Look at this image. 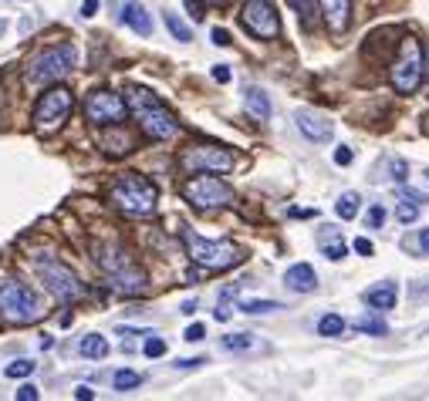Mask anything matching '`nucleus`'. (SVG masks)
I'll use <instances>...</instances> for the list:
<instances>
[{
	"instance_id": "1",
	"label": "nucleus",
	"mask_w": 429,
	"mask_h": 401,
	"mask_svg": "<svg viewBox=\"0 0 429 401\" xmlns=\"http://www.w3.org/2000/svg\"><path fill=\"white\" fill-rule=\"evenodd\" d=\"M125 105H129V112L136 115L139 129L146 138H153V142H169L176 138L179 132V122H176V115L159 101V95H153L149 88H139V85H129V92H125Z\"/></svg>"
},
{
	"instance_id": "2",
	"label": "nucleus",
	"mask_w": 429,
	"mask_h": 401,
	"mask_svg": "<svg viewBox=\"0 0 429 401\" xmlns=\"http://www.w3.org/2000/svg\"><path fill=\"white\" fill-rule=\"evenodd\" d=\"M108 203L118 212H125V216H149V212H156L159 189L156 182H149L146 175L125 172V175H118L115 182L108 186Z\"/></svg>"
},
{
	"instance_id": "3",
	"label": "nucleus",
	"mask_w": 429,
	"mask_h": 401,
	"mask_svg": "<svg viewBox=\"0 0 429 401\" xmlns=\"http://www.w3.org/2000/svg\"><path fill=\"white\" fill-rule=\"evenodd\" d=\"M95 263L101 273L108 277V284L122 290V293H142L146 290V273L139 270V263L115 243H98L95 247Z\"/></svg>"
},
{
	"instance_id": "4",
	"label": "nucleus",
	"mask_w": 429,
	"mask_h": 401,
	"mask_svg": "<svg viewBox=\"0 0 429 401\" xmlns=\"http://www.w3.org/2000/svg\"><path fill=\"white\" fill-rule=\"evenodd\" d=\"M183 243H186V253H190V260H193L196 267L210 270V273H223V270H230L240 263V247L230 243V240H203L196 229L183 226Z\"/></svg>"
},
{
	"instance_id": "5",
	"label": "nucleus",
	"mask_w": 429,
	"mask_h": 401,
	"mask_svg": "<svg viewBox=\"0 0 429 401\" xmlns=\"http://www.w3.org/2000/svg\"><path fill=\"white\" fill-rule=\"evenodd\" d=\"M31 267H34V273L41 277V284L48 286V290L58 297L61 304H75V300H81L85 284H81L78 273L68 267V263H61L58 256L38 253V256H31Z\"/></svg>"
},
{
	"instance_id": "6",
	"label": "nucleus",
	"mask_w": 429,
	"mask_h": 401,
	"mask_svg": "<svg viewBox=\"0 0 429 401\" xmlns=\"http://www.w3.org/2000/svg\"><path fill=\"white\" fill-rule=\"evenodd\" d=\"M0 317L7 324H34L41 317L38 293L14 277H0Z\"/></svg>"
},
{
	"instance_id": "7",
	"label": "nucleus",
	"mask_w": 429,
	"mask_h": 401,
	"mask_svg": "<svg viewBox=\"0 0 429 401\" xmlns=\"http://www.w3.org/2000/svg\"><path fill=\"white\" fill-rule=\"evenodd\" d=\"M179 192L196 210H223L234 203V189L223 179H216L213 172H193V179H186Z\"/></svg>"
},
{
	"instance_id": "8",
	"label": "nucleus",
	"mask_w": 429,
	"mask_h": 401,
	"mask_svg": "<svg viewBox=\"0 0 429 401\" xmlns=\"http://www.w3.org/2000/svg\"><path fill=\"white\" fill-rule=\"evenodd\" d=\"M75 48L71 44H55V48H44L27 61V81L31 85H55L61 78L75 68Z\"/></svg>"
},
{
	"instance_id": "9",
	"label": "nucleus",
	"mask_w": 429,
	"mask_h": 401,
	"mask_svg": "<svg viewBox=\"0 0 429 401\" xmlns=\"http://www.w3.org/2000/svg\"><path fill=\"white\" fill-rule=\"evenodd\" d=\"M423 68H426V48L416 38H406L392 64V88L399 95H412L423 81Z\"/></svg>"
},
{
	"instance_id": "10",
	"label": "nucleus",
	"mask_w": 429,
	"mask_h": 401,
	"mask_svg": "<svg viewBox=\"0 0 429 401\" xmlns=\"http://www.w3.org/2000/svg\"><path fill=\"white\" fill-rule=\"evenodd\" d=\"M71 108H75V95H71L68 88L55 85V88H48V92L38 98L31 122H34V129H38L41 135H51L71 118Z\"/></svg>"
},
{
	"instance_id": "11",
	"label": "nucleus",
	"mask_w": 429,
	"mask_h": 401,
	"mask_svg": "<svg viewBox=\"0 0 429 401\" xmlns=\"http://www.w3.org/2000/svg\"><path fill=\"white\" fill-rule=\"evenodd\" d=\"M240 24L247 34H254L260 41H277L281 38V17L274 0H247L240 10Z\"/></svg>"
},
{
	"instance_id": "12",
	"label": "nucleus",
	"mask_w": 429,
	"mask_h": 401,
	"mask_svg": "<svg viewBox=\"0 0 429 401\" xmlns=\"http://www.w3.org/2000/svg\"><path fill=\"white\" fill-rule=\"evenodd\" d=\"M234 162V152L223 149V145H190L179 155V169L183 172H230Z\"/></svg>"
},
{
	"instance_id": "13",
	"label": "nucleus",
	"mask_w": 429,
	"mask_h": 401,
	"mask_svg": "<svg viewBox=\"0 0 429 401\" xmlns=\"http://www.w3.org/2000/svg\"><path fill=\"white\" fill-rule=\"evenodd\" d=\"M129 112V105H125V98L115 95V92H108V88H98L92 95L85 98V118L92 122V125H115L122 122Z\"/></svg>"
},
{
	"instance_id": "14",
	"label": "nucleus",
	"mask_w": 429,
	"mask_h": 401,
	"mask_svg": "<svg viewBox=\"0 0 429 401\" xmlns=\"http://www.w3.org/2000/svg\"><path fill=\"white\" fill-rule=\"evenodd\" d=\"M294 122H297L301 135H304L308 142H314V145H325V142H332L335 122L328 118V115L314 112V108H297V112H294Z\"/></svg>"
},
{
	"instance_id": "15",
	"label": "nucleus",
	"mask_w": 429,
	"mask_h": 401,
	"mask_svg": "<svg viewBox=\"0 0 429 401\" xmlns=\"http://www.w3.org/2000/svg\"><path fill=\"white\" fill-rule=\"evenodd\" d=\"M284 286L291 293H314L318 290V273L311 263H291L284 270Z\"/></svg>"
},
{
	"instance_id": "16",
	"label": "nucleus",
	"mask_w": 429,
	"mask_h": 401,
	"mask_svg": "<svg viewBox=\"0 0 429 401\" xmlns=\"http://www.w3.org/2000/svg\"><path fill=\"white\" fill-rule=\"evenodd\" d=\"M321 7V14H325V20H328V31L332 34H345L351 24V0H318Z\"/></svg>"
},
{
	"instance_id": "17",
	"label": "nucleus",
	"mask_w": 429,
	"mask_h": 401,
	"mask_svg": "<svg viewBox=\"0 0 429 401\" xmlns=\"http://www.w3.org/2000/svg\"><path fill=\"white\" fill-rule=\"evenodd\" d=\"M362 300L372 307V310H392L395 300H399V286L395 280H379V284H372L365 293H362Z\"/></svg>"
},
{
	"instance_id": "18",
	"label": "nucleus",
	"mask_w": 429,
	"mask_h": 401,
	"mask_svg": "<svg viewBox=\"0 0 429 401\" xmlns=\"http://www.w3.org/2000/svg\"><path fill=\"white\" fill-rule=\"evenodd\" d=\"M244 112L251 122H271V95L264 88H247L244 92Z\"/></svg>"
},
{
	"instance_id": "19",
	"label": "nucleus",
	"mask_w": 429,
	"mask_h": 401,
	"mask_svg": "<svg viewBox=\"0 0 429 401\" xmlns=\"http://www.w3.org/2000/svg\"><path fill=\"white\" fill-rule=\"evenodd\" d=\"M122 20H125L136 34H142V38L153 34V17H149V10H146L139 0H129V3L122 7Z\"/></svg>"
},
{
	"instance_id": "20",
	"label": "nucleus",
	"mask_w": 429,
	"mask_h": 401,
	"mask_svg": "<svg viewBox=\"0 0 429 401\" xmlns=\"http://www.w3.org/2000/svg\"><path fill=\"white\" fill-rule=\"evenodd\" d=\"M105 129H112V132L101 138V149L108 155H125V152H132V145H136V138L122 129V122H115V125H105Z\"/></svg>"
},
{
	"instance_id": "21",
	"label": "nucleus",
	"mask_w": 429,
	"mask_h": 401,
	"mask_svg": "<svg viewBox=\"0 0 429 401\" xmlns=\"http://www.w3.org/2000/svg\"><path fill=\"white\" fill-rule=\"evenodd\" d=\"M78 351L85 354V358H105L108 354V341L101 337V334H88V337H81V344H78Z\"/></svg>"
},
{
	"instance_id": "22",
	"label": "nucleus",
	"mask_w": 429,
	"mask_h": 401,
	"mask_svg": "<svg viewBox=\"0 0 429 401\" xmlns=\"http://www.w3.org/2000/svg\"><path fill=\"white\" fill-rule=\"evenodd\" d=\"M345 317H342V314H325V317H321V321H318V334H321V337H342V334H345Z\"/></svg>"
},
{
	"instance_id": "23",
	"label": "nucleus",
	"mask_w": 429,
	"mask_h": 401,
	"mask_svg": "<svg viewBox=\"0 0 429 401\" xmlns=\"http://www.w3.org/2000/svg\"><path fill=\"white\" fill-rule=\"evenodd\" d=\"M358 203H362V199H358V192H342V196H338V203H335V212H338V219H355V216H358Z\"/></svg>"
},
{
	"instance_id": "24",
	"label": "nucleus",
	"mask_w": 429,
	"mask_h": 401,
	"mask_svg": "<svg viewBox=\"0 0 429 401\" xmlns=\"http://www.w3.org/2000/svg\"><path fill=\"white\" fill-rule=\"evenodd\" d=\"M355 330H358V334H375V337H386V334H389V324H386V321H379V317L362 314V317L355 321Z\"/></svg>"
},
{
	"instance_id": "25",
	"label": "nucleus",
	"mask_w": 429,
	"mask_h": 401,
	"mask_svg": "<svg viewBox=\"0 0 429 401\" xmlns=\"http://www.w3.org/2000/svg\"><path fill=\"white\" fill-rule=\"evenodd\" d=\"M294 7V14L301 17V24H304V31H311V24H314V17H318V3L314 0H288Z\"/></svg>"
},
{
	"instance_id": "26",
	"label": "nucleus",
	"mask_w": 429,
	"mask_h": 401,
	"mask_svg": "<svg viewBox=\"0 0 429 401\" xmlns=\"http://www.w3.org/2000/svg\"><path fill=\"white\" fill-rule=\"evenodd\" d=\"M139 384H142V374H139V371L122 367V371L112 374V388H115V391H132V388H139Z\"/></svg>"
},
{
	"instance_id": "27",
	"label": "nucleus",
	"mask_w": 429,
	"mask_h": 401,
	"mask_svg": "<svg viewBox=\"0 0 429 401\" xmlns=\"http://www.w3.org/2000/svg\"><path fill=\"white\" fill-rule=\"evenodd\" d=\"M220 344H223V351H254L260 341H257L254 334H230V337H223Z\"/></svg>"
},
{
	"instance_id": "28",
	"label": "nucleus",
	"mask_w": 429,
	"mask_h": 401,
	"mask_svg": "<svg viewBox=\"0 0 429 401\" xmlns=\"http://www.w3.org/2000/svg\"><path fill=\"white\" fill-rule=\"evenodd\" d=\"M162 17H166V27H169V34H173L179 44H190V41H193V31H190V27H186V24H183L179 17H176V14H169V10H166Z\"/></svg>"
},
{
	"instance_id": "29",
	"label": "nucleus",
	"mask_w": 429,
	"mask_h": 401,
	"mask_svg": "<svg viewBox=\"0 0 429 401\" xmlns=\"http://www.w3.org/2000/svg\"><path fill=\"white\" fill-rule=\"evenodd\" d=\"M240 310L244 314H274V310H281V304L277 300H244Z\"/></svg>"
},
{
	"instance_id": "30",
	"label": "nucleus",
	"mask_w": 429,
	"mask_h": 401,
	"mask_svg": "<svg viewBox=\"0 0 429 401\" xmlns=\"http://www.w3.org/2000/svg\"><path fill=\"white\" fill-rule=\"evenodd\" d=\"M3 374H7V378H27V374H34V361L20 358V361L7 364V367H3Z\"/></svg>"
},
{
	"instance_id": "31",
	"label": "nucleus",
	"mask_w": 429,
	"mask_h": 401,
	"mask_svg": "<svg viewBox=\"0 0 429 401\" xmlns=\"http://www.w3.org/2000/svg\"><path fill=\"white\" fill-rule=\"evenodd\" d=\"M395 216H399V223H416V216H419V206H416V203H409V199H402V206L395 210Z\"/></svg>"
},
{
	"instance_id": "32",
	"label": "nucleus",
	"mask_w": 429,
	"mask_h": 401,
	"mask_svg": "<svg viewBox=\"0 0 429 401\" xmlns=\"http://www.w3.org/2000/svg\"><path fill=\"white\" fill-rule=\"evenodd\" d=\"M321 253H325L328 260H342V256H349V247H345L342 240H338V243H328V240H325V243H321Z\"/></svg>"
},
{
	"instance_id": "33",
	"label": "nucleus",
	"mask_w": 429,
	"mask_h": 401,
	"mask_svg": "<svg viewBox=\"0 0 429 401\" xmlns=\"http://www.w3.org/2000/svg\"><path fill=\"white\" fill-rule=\"evenodd\" d=\"M142 351H146V358H162V354H166V341H159V337H149Z\"/></svg>"
},
{
	"instance_id": "34",
	"label": "nucleus",
	"mask_w": 429,
	"mask_h": 401,
	"mask_svg": "<svg viewBox=\"0 0 429 401\" xmlns=\"http://www.w3.org/2000/svg\"><path fill=\"white\" fill-rule=\"evenodd\" d=\"M382 223H386V210H382V206H372L369 216H365V226H369V229H379Z\"/></svg>"
},
{
	"instance_id": "35",
	"label": "nucleus",
	"mask_w": 429,
	"mask_h": 401,
	"mask_svg": "<svg viewBox=\"0 0 429 401\" xmlns=\"http://www.w3.org/2000/svg\"><path fill=\"white\" fill-rule=\"evenodd\" d=\"M183 337H186L190 344L203 341V337H206V327H203V324H190V327H186V334H183Z\"/></svg>"
},
{
	"instance_id": "36",
	"label": "nucleus",
	"mask_w": 429,
	"mask_h": 401,
	"mask_svg": "<svg viewBox=\"0 0 429 401\" xmlns=\"http://www.w3.org/2000/svg\"><path fill=\"white\" fill-rule=\"evenodd\" d=\"M351 159H355V155H351L349 145H338V149H335V166H351Z\"/></svg>"
},
{
	"instance_id": "37",
	"label": "nucleus",
	"mask_w": 429,
	"mask_h": 401,
	"mask_svg": "<svg viewBox=\"0 0 429 401\" xmlns=\"http://www.w3.org/2000/svg\"><path fill=\"white\" fill-rule=\"evenodd\" d=\"M355 253H358V256H372V253H375L369 236H358V240H355Z\"/></svg>"
},
{
	"instance_id": "38",
	"label": "nucleus",
	"mask_w": 429,
	"mask_h": 401,
	"mask_svg": "<svg viewBox=\"0 0 429 401\" xmlns=\"http://www.w3.org/2000/svg\"><path fill=\"white\" fill-rule=\"evenodd\" d=\"M17 401H38V388H34V384H20Z\"/></svg>"
},
{
	"instance_id": "39",
	"label": "nucleus",
	"mask_w": 429,
	"mask_h": 401,
	"mask_svg": "<svg viewBox=\"0 0 429 401\" xmlns=\"http://www.w3.org/2000/svg\"><path fill=\"white\" fill-rule=\"evenodd\" d=\"M399 199H409V203H416V206H423V203H426V196H423V192H416V189H399Z\"/></svg>"
},
{
	"instance_id": "40",
	"label": "nucleus",
	"mask_w": 429,
	"mask_h": 401,
	"mask_svg": "<svg viewBox=\"0 0 429 401\" xmlns=\"http://www.w3.org/2000/svg\"><path fill=\"white\" fill-rule=\"evenodd\" d=\"M186 10H190L193 20H203V10H206V7H203V0H186Z\"/></svg>"
},
{
	"instance_id": "41",
	"label": "nucleus",
	"mask_w": 429,
	"mask_h": 401,
	"mask_svg": "<svg viewBox=\"0 0 429 401\" xmlns=\"http://www.w3.org/2000/svg\"><path fill=\"white\" fill-rule=\"evenodd\" d=\"M213 81L227 85V81H230V68H227V64H216V68H213Z\"/></svg>"
},
{
	"instance_id": "42",
	"label": "nucleus",
	"mask_w": 429,
	"mask_h": 401,
	"mask_svg": "<svg viewBox=\"0 0 429 401\" xmlns=\"http://www.w3.org/2000/svg\"><path fill=\"white\" fill-rule=\"evenodd\" d=\"M95 10H98V0H85L81 3V17H95Z\"/></svg>"
},
{
	"instance_id": "43",
	"label": "nucleus",
	"mask_w": 429,
	"mask_h": 401,
	"mask_svg": "<svg viewBox=\"0 0 429 401\" xmlns=\"http://www.w3.org/2000/svg\"><path fill=\"white\" fill-rule=\"evenodd\" d=\"M213 44H220V48H227V44H230V34H227L223 27H216V31H213Z\"/></svg>"
},
{
	"instance_id": "44",
	"label": "nucleus",
	"mask_w": 429,
	"mask_h": 401,
	"mask_svg": "<svg viewBox=\"0 0 429 401\" xmlns=\"http://www.w3.org/2000/svg\"><path fill=\"white\" fill-rule=\"evenodd\" d=\"M199 364H206V361H203V358H186V361H176V367L190 371V367H199Z\"/></svg>"
},
{
	"instance_id": "45",
	"label": "nucleus",
	"mask_w": 429,
	"mask_h": 401,
	"mask_svg": "<svg viewBox=\"0 0 429 401\" xmlns=\"http://www.w3.org/2000/svg\"><path fill=\"white\" fill-rule=\"evenodd\" d=\"M75 398H81V401H92V398H95V391H92L88 384H81L78 391H75Z\"/></svg>"
},
{
	"instance_id": "46",
	"label": "nucleus",
	"mask_w": 429,
	"mask_h": 401,
	"mask_svg": "<svg viewBox=\"0 0 429 401\" xmlns=\"http://www.w3.org/2000/svg\"><path fill=\"white\" fill-rule=\"evenodd\" d=\"M419 249L429 256V229H419Z\"/></svg>"
},
{
	"instance_id": "47",
	"label": "nucleus",
	"mask_w": 429,
	"mask_h": 401,
	"mask_svg": "<svg viewBox=\"0 0 429 401\" xmlns=\"http://www.w3.org/2000/svg\"><path fill=\"white\" fill-rule=\"evenodd\" d=\"M206 3H213V7H227V3H234V0H206Z\"/></svg>"
},
{
	"instance_id": "48",
	"label": "nucleus",
	"mask_w": 429,
	"mask_h": 401,
	"mask_svg": "<svg viewBox=\"0 0 429 401\" xmlns=\"http://www.w3.org/2000/svg\"><path fill=\"white\" fill-rule=\"evenodd\" d=\"M426 71H429V48H426Z\"/></svg>"
}]
</instances>
